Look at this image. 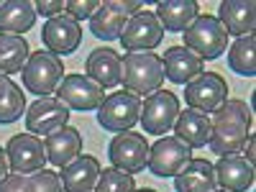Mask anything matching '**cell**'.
I'll list each match as a JSON object with an SVG mask.
<instances>
[{
    "mask_svg": "<svg viewBox=\"0 0 256 192\" xmlns=\"http://www.w3.org/2000/svg\"><path fill=\"white\" fill-rule=\"evenodd\" d=\"M28 41L24 36H10V34H0V74H16L24 72L26 62H28Z\"/></svg>",
    "mask_w": 256,
    "mask_h": 192,
    "instance_id": "27",
    "label": "cell"
},
{
    "mask_svg": "<svg viewBox=\"0 0 256 192\" xmlns=\"http://www.w3.org/2000/svg\"><path fill=\"white\" fill-rule=\"evenodd\" d=\"M62 180L56 172L49 169H38L31 174L8 172L0 180V192H62Z\"/></svg>",
    "mask_w": 256,
    "mask_h": 192,
    "instance_id": "23",
    "label": "cell"
},
{
    "mask_svg": "<svg viewBox=\"0 0 256 192\" xmlns=\"http://www.w3.org/2000/svg\"><path fill=\"white\" fill-rule=\"evenodd\" d=\"M216 192H228V190H216Z\"/></svg>",
    "mask_w": 256,
    "mask_h": 192,
    "instance_id": "36",
    "label": "cell"
},
{
    "mask_svg": "<svg viewBox=\"0 0 256 192\" xmlns=\"http://www.w3.org/2000/svg\"><path fill=\"white\" fill-rule=\"evenodd\" d=\"M164 28L159 24V18L152 10H141L126 24L120 34V44L128 52H152L162 44Z\"/></svg>",
    "mask_w": 256,
    "mask_h": 192,
    "instance_id": "13",
    "label": "cell"
},
{
    "mask_svg": "<svg viewBox=\"0 0 256 192\" xmlns=\"http://www.w3.org/2000/svg\"><path fill=\"white\" fill-rule=\"evenodd\" d=\"M244 146H246V159L254 164V156H256V144H254V136H248V141H246Z\"/></svg>",
    "mask_w": 256,
    "mask_h": 192,
    "instance_id": "34",
    "label": "cell"
},
{
    "mask_svg": "<svg viewBox=\"0 0 256 192\" xmlns=\"http://www.w3.org/2000/svg\"><path fill=\"white\" fill-rule=\"evenodd\" d=\"M141 118V98L131 95V92H113L102 100V105L98 108V123L105 131H131Z\"/></svg>",
    "mask_w": 256,
    "mask_h": 192,
    "instance_id": "6",
    "label": "cell"
},
{
    "mask_svg": "<svg viewBox=\"0 0 256 192\" xmlns=\"http://www.w3.org/2000/svg\"><path fill=\"white\" fill-rule=\"evenodd\" d=\"M44 152H46V162L64 169L82 154V134L72 126H62L46 136Z\"/></svg>",
    "mask_w": 256,
    "mask_h": 192,
    "instance_id": "16",
    "label": "cell"
},
{
    "mask_svg": "<svg viewBox=\"0 0 256 192\" xmlns=\"http://www.w3.org/2000/svg\"><path fill=\"white\" fill-rule=\"evenodd\" d=\"M36 24V8L28 0H6L0 3V34L20 36Z\"/></svg>",
    "mask_w": 256,
    "mask_h": 192,
    "instance_id": "24",
    "label": "cell"
},
{
    "mask_svg": "<svg viewBox=\"0 0 256 192\" xmlns=\"http://www.w3.org/2000/svg\"><path fill=\"white\" fill-rule=\"evenodd\" d=\"M64 6L67 3H62V0H36L34 8H36V16H46V18H54V16H62Z\"/></svg>",
    "mask_w": 256,
    "mask_h": 192,
    "instance_id": "32",
    "label": "cell"
},
{
    "mask_svg": "<svg viewBox=\"0 0 256 192\" xmlns=\"http://www.w3.org/2000/svg\"><path fill=\"white\" fill-rule=\"evenodd\" d=\"M141 10L144 3H138V0H105L90 18V31L102 41H116L120 38L128 20Z\"/></svg>",
    "mask_w": 256,
    "mask_h": 192,
    "instance_id": "5",
    "label": "cell"
},
{
    "mask_svg": "<svg viewBox=\"0 0 256 192\" xmlns=\"http://www.w3.org/2000/svg\"><path fill=\"white\" fill-rule=\"evenodd\" d=\"M134 190H136L134 174L120 172V169H116V166L102 169L100 180L95 184V192H134Z\"/></svg>",
    "mask_w": 256,
    "mask_h": 192,
    "instance_id": "30",
    "label": "cell"
},
{
    "mask_svg": "<svg viewBox=\"0 0 256 192\" xmlns=\"http://www.w3.org/2000/svg\"><path fill=\"white\" fill-rule=\"evenodd\" d=\"M251 108L244 100H226L220 102L210 118V141L208 146L218 156L238 154L251 136Z\"/></svg>",
    "mask_w": 256,
    "mask_h": 192,
    "instance_id": "1",
    "label": "cell"
},
{
    "mask_svg": "<svg viewBox=\"0 0 256 192\" xmlns=\"http://www.w3.org/2000/svg\"><path fill=\"white\" fill-rule=\"evenodd\" d=\"M98 8H100L98 0H70V3L64 6L67 16L74 18L77 24H80V20H84V18H92V13H95Z\"/></svg>",
    "mask_w": 256,
    "mask_h": 192,
    "instance_id": "31",
    "label": "cell"
},
{
    "mask_svg": "<svg viewBox=\"0 0 256 192\" xmlns=\"http://www.w3.org/2000/svg\"><path fill=\"white\" fill-rule=\"evenodd\" d=\"M216 166V180L223 190L228 192H246L254 184V164L241 156V154H230V156H220Z\"/></svg>",
    "mask_w": 256,
    "mask_h": 192,
    "instance_id": "17",
    "label": "cell"
},
{
    "mask_svg": "<svg viewBox=\"0 0 256 192\" xmlns=\"http://www.w3.org/2000/svg\"><path fill=\"white\" fill-rule=\"evenodd\" d=\"M84 70H88V77L98 82L102 90H110L120 84V72H123L120 54L116 49H95L84 62Z\"/></svg>",
    "mask_w": 256,
    "mask_h": 192,
    "instance_id": "21",
    "label": "cell"
},
{
    "mask_svg": "<svg viewBox=\"0 0 256 192\" xmlns=\"http://www.w3.org/2000/svg\"><path fill=\"white\" fill-rule=\"evenodd\" d=\"M26 113V98L20 88L6 74H0V126L16 123Z\"/></svg>",
    "mask_w": 256,
    "mask_h": 192,
    "instance_id": "28",
    "label": "cell"
},
{
    "mask_svg": "<svg viewBox=\"0 0 256 192\" xmlns=\"http://www.w3.org/2000/svg\"><path fill=\"white\" fill-rule=\"evenodd\" d=\"M108 156H110V164L120 169V172H128V174L144 172L148 162V141L138 131L116 134V138L108 146Z\"/></svg>",
    "mask_w": 256,
    "mask_h": 192,
    "instance_id": "9",
    "label": "cell"
},
{
    "mask_svg": "<svg viewBox=\"0 0 256 192\" xmlns=\"http://www.w3.org/2000/svg\"><path fill=\"white\" fill-rule=\"evenodd\" d=\"M174 134L180 141H184L190 148H202L210 141V118L200 110H180L174 120Z\"/></svg>",
    "mask_w": 256,
    "mask_h": 192,
    "instance_id": "25",
    "label": "cell"
},
{
    "mask_svg": "<svg viewBox=\"0 0 256 192\" xmlns=\"http://www.w3.org/2000/svg\"><path fill=\"white\" fill-rule=\"evenodd\" d=\"M10 172V164H8V156H6V148H0V180Z\"/></svg>",
    "mask_w": 256,
    "mask_h": 192,
    "instance_id": "33",
    "label": "cell"
},
{
    "mask_svg": "<svg viewBox=\"0 0 256 192\" xmlns=\"http://www.w3.org/2000/svg\"><path fill=\"white\" fill-rule=\"evenodd\" d=\"M184 49L200 59H216L228 49V34L216 16H198L184 28Z\"/></svg>",
    "mask_w": 256,
    "mask_h": 192,
    "instance_id": "3",
    "label": "cell"
},
{
    "mask_svg": "<svg viewBox=\"0 0 256 192\" xmlns=\"http://www.w3.org/2000/svg\"><path fill=\"white\" fill-rule=\"evenodd\" d=\"M56 98L67 105L72 110H98L102 100H105V92L98 82H92L90 77L84 74H67L62 80V84L56 88Z\"/></svg>",
    "mask_w": 256,
    "mask_h": 192,
    "instance_id": "12",
    "label": "cell"
},
{
    "mask_svg": "<svg viewBox=\"0 0 256 192\" xmlns=\"http://www.w3.org/2000/svg\"><path fill=\"white\" fill-rule=\"evenodd\" d=\"M228 100V82L218 72H202L187 84L184 90V102L192 110L210 113L216 110L220 102Z\"/></svg>",
    "mask_w": 256,
    "mask_h": 192,
    "instance_id": "10",
    "label": "cell"
},
{
    "mask_svg": "<svg viewBox=\"0 0 256 192\" xmlns=\"http://www.w3.org/2000/svg\"><path fill=\"white\" fill-rule=\"evenodd\" d=\"M41 41H44L46 52H52V54H72V52H77L80 41H82V28L74 18L62 13L44 24Z\"/></svg>",
    "mask_w": 256,
    "mask_h": 192,
    "instance_id": "15",
    "label": "cell"
},
{
    "mask_svg": "<svg viewBox=\"0 0 256 192\" xmlns=\"http://www.w3.org/2000/svg\"><path fill=\"white\" fill-rule=\"evenodd\" d=\"M254 49H256L254 36L236 38V44L228 49V67L233 72L244 74V77H254L256 74V54H254Z\"/></svg>",
    "mask_w": 256,
    "mask_h": 192,
    "instance_id": "29",
    "label": "cell"
},
{
    "mask_svg": "<svg viewBox=\"0 0 256 192\" xmlns=\"http://www.w3.org/2000/svg\"><path fill=\"white\" fill-rule=\"evenodd\" d=\"M162 64H164V77L174 84H190L198 74H202V59L184 46L166 49Z\"/></svg>",
    "mask_w": 256,
    "mask_h": 192,
    "instance_id": "19",
    "label": "cell"
},
{
    "mask_svg": "<svg viewBox=\"0 0 256 192\" xmlns=\"http://www.w3.org/2000/svg\"><path fill=\"white\" fill-rule=\"evenodd\" d=\"M218 20L228 36H254L256 26V6L251 0H223L218 8Z\"/></svg>",
    "mask_w": 256,
    "mask_h": 192,
    "instance_id": "18",
    "label": "cell"
},
{
    "mask_svg": "<svg viewBox=\"0 0 256 192\" xmlns=\"http://www.w3.org/2000/svg\"><path fill=\"white\" fill-rule=\"evenodd\" d=\"M72 110L56 95L38 98L31 108H26V131L34 136H49L56 128L67 126Z\"/></svg>",
    "mask_w": 256,
    "mask_h": 192,
    "instance_id": "11",
    "label": "cell"
},
{
    "mask_svg": "<svg viewBox=\"0 0 256 192\" xmlns=\"http://www.w3.org/2000/svg\"><path fill=\"white\" fill-rule=\"evenodd\" d=\"M180 116V98L169 90H156L141 102V126L146 134L164 136L174 128V120Z\"/></svg>",
    "mask_w": 256,
    "mask_h": 192,
    "instance_id": "7",
    "label": "cell"
},
{
    "mask_svg": "<svg viewBox=\"0 0 256 192\" xmlns=\"http://www.w3.org/2000/svg\"><path fill=\"white\" fill-rule=\"evenodd\" d=\"M174 190L177 192H216L218 190L216 166L208 159L192 156L182 172L174 174Z\"/></svg>",
    "mask_w": 256,
    "mask_h": 192,
    "instance_id": "22",
    "label": "cell"
},
{
    "mask_svg": "<svg viewBox=\"0 0 256 192\" xmlns=\"http://www.w3.org/2000/svg\"><path fill=\"white\" fill-rule=\"evenodd\" d=\"M192 159V148L177 136H162L154 146H148L146 169L156 177H174Z\"/></svg>",
    "mask_w": 256,
    "mask_h": 192,
    "instance_id": "8",
    "label": "cell"
},
{
    "mask_svg": "<svg viewBox=\"0 0 256 192\" xmlns=\"http://www.w3.org/2000/svg\"><path fill=\"white\" fill-rule=\"evenodd\" d=\"M20 77H24V84L28 92H34L38 98H46V95L56 92V88L62 84L64 64L52 52H34L26 62L24 72H20Z\"/></svg>",
    "mask_w": 256,
    "mask_h": 192,
    "instance_id": "4",
    "label": "cell"
},
{
    "mask_svg": "<svg viewBox=\"0 0 256 192\" xmlns=\"http://www.w3.org/2000/svg\"><path fill=\"white\" fill-rule=\"evenodd\" d=\"M6 156L10 164V172H20V174H31L44 169L46 164V152L44 144L34 134H18L8 141L6 146Z\"/></svg>",
    "mask_w": 256,
    "mask_h": 192,
    "instance_id": "14",
    "label": "cell"
},
{
    "mask_svg": "<svg viewBox=\"0 0 256 192\" xmlns=\"http://www.w3.org/2000/svg\"><path fill=\"white\" fill-rule=\"evenodd\" d=\"M134 192H156V190H152V187H144V190H134Z\"/></svg>",
    "mask_w": 256,
    "mask_h": 192,
    "instance_id": "35",
    "label": "cell"
},
{
    "mask_svg": "<svg viewBox=\"0 0 256 192\" xmlns=\"http://www.w3.org/2000/svg\"><path fill=\"white\" fill-rule=\"evenodd\" d=\"M100 162L95 156H77L72 164H67L62 169V187L64 192H92L98 180H100Z\"/></svg>",
    "mask_w": 256,
    "mask_h": 192,
    "instance_id": "20",
    "label": "cell"
},
{
    "mask_svg": "<svg viewBox=\"0 0 256 192\" xmlns=\"http://www.w3.org/2000/svg\"><path fill=\"white\" fill-rule=\"evenodd\" d=\"M123 72H120V82L126 92H131L136 98L141 95H154L162 82H164V64L162 56L154 52H128L126 56H120Z\"/></svg>",
    "mask_w": 256,
    "mask_h": 192,
    "instance_id": "2",
    "label": "cell"
},
{
    "mask_svg": "<svg viewBox=\"0 0 256 192\" xmlns=\"http://www.w3.org/2000/svg\"><path fill=\"white\" fill-rule=\"evenodd\" d=\"M198 10L200 6L195 3V0H162V3L156 6V18L164 31H184L192 20L198 18Z\"/></svg>",
    "mask_w": 256,
    "mask_h": 192,
    "instance_id": "26",
    "label": "cell"
}]
</instances>
